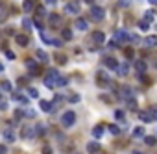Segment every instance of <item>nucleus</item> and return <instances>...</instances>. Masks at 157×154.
Listing matches in <instances>:
<instances>
[{"instance_id": "obj_1", "label": "nucleus", "mask_w": 157, "mask_h": 154, "mask_svg": "<svg viewBox=\"0 0 157 154\" xmlns=\"http://www.w3.org/2000/svg\"><path fill=\"white\" fill-rule=\"evenodd\" d=\"M57 78H59V71H56V69H50L46 74H44V85L46 87H54L56 84H57Z\"/></svg>"}, {"instance_id": "obj_2", "label": "nucleus", "mask_w": 157, "mask_h": 154, "mask_svg": "<svg viewBox=\"0 0 157 154\" xmlns=\"http://www.w3.org/2000/svg\"><path fill=\"white\" fill-rule=\"evenodd\" d=\"M61 123H63V126H72L76 123V113L74 112H65L61 115Z\"/></svg>"}, {"instance_id": "obj_3", "label": "nucleus", "mask_w": 157, "mask_h": 154, "mask_svg": "<svg viewBox=\"0 0 157 154\" xmlns=\"http://www.w3.org/2000/svg\"><path fill=\"white\" fill-rule=\"evenodd\" d=\"M89 13H91V17H93L94 20H102V19L105 17V9H104V8H98V6H93L91 9H89Z\"/></svg>"}, {"instance_id": "obj_4", "label": "nucleus", "mask_w": 157, "mask_h": 154, "mask_svg": "<svg viewBox=\"0 0 157 154\" xmlns=\"http://www.w3.org/2000/svg\"><path fill=\"white\" fill-rule=\"evenodd\" d=\"M20 136H22V139H32V138L37 136V128H33V126H24Z\"/></svg>"}, {"instance_id": "obj_5", "label": "nucleus", "mask_w": 157, "mask_h": 154, "mask_svg": "<svg viewBox=\"0 0 157 154\" xmlns=\"http://www.w3.org/2000/svg\"><path fill=\"white\" fill-rule=\"evenodd\" d=\"M124 41H129L128 32H126V30H118V32H115V43H117V45H122Z\"/></svg>"}, {"instance_id": "obj_6", "label": "nucleus", "mask_w": 157, "mask_h": 154, "mask_svg": "<svg viewBox=\"0 0 157 154\" xmlns=\"http://www.w3.org/2000/svg\"><path fill=\"white\" fill-rule=\"evenodd\" d=\"M104 65H105L107 69H113V71H118V67H120L118 61H117L115 58H111V56H107V58L104 59Z\"/></svg>"}, {"instance_id": "obj_7", "label": "nucleus", "mask_w": 157, "mask_h": 154, "mask_svg": "<svg viewBox=\"0 0 157 154\" xmlns=\"http://www.w3.org/2000/svg\"><path fill=\"white\" fill-rule=\"evenodd\" d=\"M2 139H4L6 143H13V141H15V132H13L11 128H4V132H2Z\"/></svg>"}, {"instance_id": "obj_8", "label": "nucleus", "mask_w": 157, "mask_h": 154, "mask_svg": "<svg viewBox=\"0 0 157 154\" xmlns=\"http://www.w3.org/2000/svg\"><path fill=\"white\" fill-rule=\"evenodd\" d=\"M96 80H98V85H100V87H107V85L111 84V80L107 78V74H104L102 71L96 74Z\"/></svg>"}, {"instance_id": "obj_9", "label": "nucleus", "mask_w": 157, "mask_h": 154, "mask_svg": "<svg viewBox=\"0 0 157 154\" xmlns=\"http://www.w3.org/2000/svg\"><path fill=\"white\" fill-rule=\"evenodd\" d=\"M118 97H120V100H129V98L133 97L131 87H122V89L118 91Z\"/></svg>"}, {"instance_id": "obj_10", "label": "nucleus", "mask_w": 157, "mask_h": 154, "mask_svg": "<svg viewBox=\"0 0 157 154\" xmlns=\"http://www.w3.org/2000/svg\"><path fill=\"white\" fill-rule=\"evenodd\" d=\"M91 37H93V41H94V43H98V45H104V43H105V34H104V32H100V30H98V32H93V35H91Z\"/></svg>"}, {"instance_id": "obj_11", "label": "nucleus", "mask_w": 157, "mask_h": 154, "mask_svg": "<svg viewBox=\"0 0 157 154\" xmlns=\"http://www.w3.org/2000/svg\"><path fill=\"white\" fill-rule=\"evenodd\" d=\"M100 143L98 141H91V143H87V152L89 154H96V152H100Z\"/></svg>"}, {"instance_id": "obj_12", "label": "nucleus", "mask_w": 157, "mask_h": 154, "mask_svg": "<svg viewBox=\"0 0 157 154\" xmlns=\"http://www.w3.org/2000/svg\"><path fill=\"white\" fill-rule=\"evenodd\" d=\"M142 45H144V47H148V48L157 47V35H148V37L142 41Z\"/></svg>"}, {"instance_id": "obj_13", "label": "nucleus", "mask_w": 157, "mask_h": 154, "mask_svg": "<svg viewBox=\"0 0 157 154\" xmlns=\"http://www.w3.org/2000/svg\"><path fill=\"white\" fill-rule=\"evenodd\" d=\"M139 119L142 123H152L153 121V115H152V112H139Z\"/></svg>"}, {"instance_id": "obj_14", "label": "nucleus", "mask_w": 157, "mask_h": 154, "mask_svg": "<svg viewBox=\"0 0 157 154\" xmlns=\"http://www.w3.org/2000/svg\"><path fill=\"white\" fill-rule=\"evenodd\" d=\"M65 11L69 13V15H76V13L80 11V6H78V4H72V2H70V4H67V6H65Z\"/></svg>"}, {"instance_id": "obj_15", "label": "nucleus", "mask_w": 157, "mask_h": 154, "mask_svg": "<svg viewBox=\"0 0 157 154\" xmlns=\"http://www.w3.org/2000/svg\"><path fill=\"white\" fill-rule=\"evenodd\" d=\"M26 65H28V69L32 71V74H39V67H37V63H35L33 59H28Z\"/></svg>"}, {"instance_id": "obj_16", "label": "nucleus", "mask_w": 157, "mask_h": 154, "mask_svg": "<svg viewBox=\"0 0 157 154\" xmlns=\"http://www.w3.org/2000/svg\"><path fill=\"white\" fill-rule=\"evenodd\" d=\"M13 98H15L17 102H20V104H26V102H28V98L22 95V93H19V91H13Z\"/></svg>"}, {"instance_id": "obj_17", "label": "nucleus", "mask_w": 157, "mask_h": 154, "mask_svg": "<svg viewBox=\"0 0 157 154\" xmlns=\"http://www.w3.org/2000/svg\"><path fill=\"white\" fill-rule=\"evenodd\" d=\"M33 8H35L33 0H24V4H22V9L24 11H33Z\"/></svg>"}, {"instance_id": "obj_18", "label": "nucleus", "mask_w": 157, "mask_h": 154, "mask_svg": "<svg viewBox=\"0 0 157 154\" xmlns=\"http://www.w3.org/2000/svg\"><path fill=\"white\" fill-rule=\"evenodd\" d=\"M87 26H89V24H87L85 19H78V20H76V28H78V30L83 32V30H87Z\"/></svg>"}, {"instance_id": "obj_19", "label": "nucleus", "mask_w": 157, "mask_h": 154, "mask_svg": "<svg viewBox=\"0 0 157 154\" xmlns=\"http://www.w3.org/2000/svg\"><path fill=\"white\" fill-rule=\"evenodd\" d=\"M15 41L19 43L20 47H26V45H28V37H26V35H22V34H20V35H17V37H15Z\"/></svg>"}, {"instance_id": "obj_20", "label": "nucleus", "mask_w": 157, "mask_h": 154, "mask_svg": "<svg viewBox=\"0 0 157 154\" xmlns=\"http://www.w3.org/2000/svg\"><path fill=\"white\" fill-rule=\"evenodd\" d=\"M142 136H144V128L142 126H137L135 130L131 132V138H142Z\"/></svg>"}, {"instance_id": "obj_21", "label": "nucleus", "mask_w": 157, "mask_h": 154, "mask_svg": "<svg viewBox=\"0 0 157 154\" xmlns=\"http://www.w3.org/2000/svg\"><path fill=\"white\" fill-rule=\"evenodd\" d=\"M93 136H94V138H102V136H104V126H100V124L94 126V128H93Z\"/></svg>"}, {"instance_id": "obj_22", "label": "nucleus", "mask_w": 157, "mask_h": 154, "mask_svg": "<svg viewBox=\"0 0 157 154\" xmlns=\"http://www.w3.org/2000/svg\"><path fill=\"white\" fill-rule=\"evenodd\" d=\"M52 102H48V100H41V109H43V112H50V109H52Z\"/></svg>"}, {"instance_id": "obj_23", "label": "nucleus", "mask_w": 157, "mask_h": 154, "mask_svg": "<svg viewBox=\"0 0 157 154\" xmlns=\"http://www.w3.org/2000/svg\"><path fill=\"white\" fill-rule=\"evenodd\" d=\"M135 69H137L139 73H144V71H146V63H144L142 59H139V61H135Z\"/></svg>"}, {"instance_id": "obj_24", "label": "nucleus", "mask_w": 157, "mask_h": 154, "mask_svg": "<svg viewBox=\"0 0 157 154\" xmlns=\"http://www.w3.org/2000/svg\"><path fill=\"white\" fill-rule=\"evenodd\" d=\"M144 143H146L148 147H155L157 139H155V136H146V138H144Z\"/></svg>"}, {"instance_id": "obj_25", "label": "nucleus", "mask_w": 157, "mask_h": 154, "mask_svg": "<svg viewBox=\"0 0 157 154\" xmlns=\"http://www.w3.org/2000/svg\"><path fill=\"white\" fill-rule=\"evenodd\" d=\"M48 20H50V24H52V26H57V23H59L61 19H59V15H57V13H52V15L48 17Z\"/></svg>"}, {"instance_id": "obj_26", "label": "nucleus", "mask_w": 157, "mask_h": 154, "mask_svg": "<svg viewBox=\"0 0 157 154\" xmlns=\"http://www.w3.org/2000/svg\"><path fill=\"white\" fill-rule=\"evenodd\" d=\"M61 37H63L65 41H70V39H72V32H70L69 28H65V30L61 32Z\"/></svg>"}, {"instance_id": "obj_27", "label": "nucleus", "mask_w": 157, "mask_h": 154, "mask_svg": "<svg viewBox=\"0 0 157 154\" xmlns=\"http://www.w3.org/2000/svg\"><path fill=\"white\" fill-rule=\"evenodd\" d=\"M117 73H118V76H126V74H128V63H122Z\"/></svg>"}, {"instance_id": "obj_28", "label": "nucleus", "mask_w": 157, "mask_h": 154, "mask_svg": "<svg viewBox=\"0 0 157 154\" xmlns=\"http://www.w3.org/2000/svg\"><path fill=\"white\" fill-rule=\"evenodd\" d=\"M37 58H39L41 61H44V63L48 61V54H46V52H43V50H37Z\"/></svg>"}, {"instance_id": "obj_29", "label": "nucleus", "mask_w": 157, "mask_h": 154, "mask_svg": "<svg viewBox=\"0 0 157 154\" xmlns=\"http://www.w3.org/2000/svg\"><path fill=\"white\" fill-rule=\"evenodd\" d=\"M128 108H129V109H137V108H139V104H137V100H135V98H133V97H131V98L128 100Z\"/></svg>"}, {"instance_id": "obj_30", "label": "nucleus", "mask_w": 157, "mask_h": 154, "mask_svg": "<svg viewBox=\"0 0 157 154\" xmlns=\"http://www.w3.org/2000/svg\"><path fill=\"white\" fill-rule=\"evenodd\" d=\"M139 28H141V30H148V28H150V20H146V19L141 20V23H139Z\"/></svg>"}, {"instance_id": "obj_31", "label": "nucleus", "mask_w": 157, "mask_h": 154, "mask_svg": "<svg viewBox=\"0 0 157 154\" xmlns=\"http://www.w3.org/2000/svg\"><path fill=\"white\" fill-rule=\"evenodd\" d=\"M2 91H4V93H8V91H11V84H9L8 80H4V82H2Z\"/></svg>"}, {"instance_id": "obj_32", "label": "nucleus", "mask_w": 157, "mask_h": 154, "mask_svg": "<svg viewBox=\"0 0 157 154\" xmlns=\"http://www.w3.org/2000/svg\"><path fill=\"white\" fill-rule=\"evenodd\" d=\"M109 132H111V134H115V136H117V134H120V128H118L117 124H111V126H109Z\"/></svg>"}, {"instance_id": "obj_33", "label": "nucleus", "mask_w": 157, "mask_h": 154, "mask_svg": "<svg viewBox=\"0 0 157 154\" xmlns=\"http://www.w3.org/2000/svg\"><path fill=\"white\" fill-rule=\"evenodd\" d=\"M32 24H33V23H32L30 19H24V20H22V26H24L26 30H32Z\"/></svg>"}, {"instance_id": "obj_34", "label": "nucleus", "mask_w": 157, "mask_h": 154, "mask_svg": "<svg viewBox=\"0 0 157 154\" xmlns=\"http://www.w3.org/2000/svg\"><path fill=\"white\" fill-rule=\"evenodd\" d=\"M35 128H37V136H41V134H44V132H46V126H44V124H37Z\"/></svg>"}, {"instance_id": "obj_35", "label": "nucleus", "mask_w": 157, "mask_h": 154, "mask_svg": "<svg viewBox=\"0 0 157 154\" xmlns=\"http://www.w3.org/2000/svg\"><path fill=\"white\" fill-rule=\"evenodd\" d=\"M30 97L32 98H39V91L35 89V87H30Z\"/></svg>"}, {"instance_id": "obj_36", "label": "nucleus", "mask_w": 157, "mask_h": 154, "mask_svg": "<svg viewBox=\"0 0 157 154\" xmlns=\"http://www.w3.org/2000/svg\"><path fill=\"white\" fill-rule=\"evenodd\" d=\"M115 119H117V121H124V112L117 109V112H115Z\"/></svg>"}, {"instance_id": "obj_37", "label": "nucleus", "mask_w": 157, "mask_h": 154, "mask_svg": "<svg viewBox=\"0 0 157 154\" xmlns=\"http://www.w3.org/2000/svg\"><path fill=\"white\" fill-rule=\"evenodd\" d=\"M24 117H28V119L35 117V109H26V112H24Z\"/></svg>"}, {"instance_id": "obj_38", "label": "nucleus", "mask_w": 157, "mask_h": 154, "mask_svg": "<svg viewBox=\"0 0 157 154\" xmlns=\"http://www.w3.org/2000/svg\"><path fill=\"white\" fill-rule=\"evenodd\" d=\"M56 59H57V63H61V65H63V63H67V58H65V56H59V54H57V56H56Z\"/></svg>"}, {"instance_id": "obj_39", "label": "nucleus", "mask_w": 157, "mask_h": 154, "mask_svg": "<svg viewBox=\"0 0 157 154\" xmlns=\"http://www.w3.org/2000/svg\"><path fill=\"white\" fill-rule=\"evenodd\" d=\"M56 85H61V87H63V85H67V78H61V76H59V78H57V84H56Z\"/></svg>"}, {"instance_id": "obj_40", "label": "nucleus", "mask_w": 157, "mask_h": 154, "mask_svg": "<svg viewBox=\"0 0 157 154\" xmlns=\"http://www.w3.org/2000/svg\"><path fill=\"white\" fill-rule=\"evenodd\" d=\"M144 19H146V20H150V23H152V20H153V13H152V11H146Z\"/></svg>"}, {"instance_id": "obj_41", "label": "nucleus", "mask_w": 157, "mask_h": 154, "mask_svg": "<svg viewBox=\"0 0 157 154\" xmlns=\"http://www.w3.org/2000/svg\"><path fill=\"white\" fill-rule=\"evenodd\" d=\"M150 112H152L153 119H157V106H152V108H150Z\"/></svg>"}, {"instance_id": "obj_42", "label": "nucleus", "mask_w": 157, "mask_h": 154, "mask_svg": "<svg viewBox=\"0 0 157 154\" xmlns=\"http://www.w3.org/2000/svg\"><path fill=\"white\" fill-rule=\"evenodd\" d=\"M6 58H8V59H15V54L9 52V50H6Z\"/></svg>"}, {"instance_id": "obj_43", "label": "nucleus", "mask_w": 157, "mask_h": 154, "mask_svg": "<svg viewBox=\"0 0 157 154\" xmlns=\"http://www.w3.org/2000/svg\"><path fill=\"white\" fill-rule=\"evenodd\" d=\"M69 100H70V102H78V100H80V95H72Z\"/></svg>"}, {"instance_id": "obj_44", "label": "nucleus", "mask_w": 157, "mask_h": 154, "mask_svg": "<svg viewBox=\"0 0 157 154\" xmlns=\"http://www.w3.org/2000/svg\"><path fill=\"white\" fill-rule=\"evenodd\" d=\"M129 41H131V43H139V37H137V35H129Z\"/></svg>"}, {"instance_id": "obj_45", "label": "nucleus", "mask_w": 157, "mask_h": 154, "mask_svg": "<svg viewBox=\"0 0 157 154\" xmlns=\"http://www.w3.org/2000/svg\"><path fill=\"white\" fill-rule=\"evenodd\" d=\"M43 154H52V149H50V147H44V149H43Z\"/></svg>"}, {"instance_id": "obj_46", "label": "nucleus", "mask_w": 157, "mask_h": 154, "mask_svg": "<svg viewBox=\"0 0 157 154\" xmlns=\"http://www.w3.org/2000/svg\"><path fill=\"white\" fill-rule=\"evenodd\" d=\"M126 56L131 58V56H133V50H131V48H126Z\"/></svg>"}, {"instance_id": "obj_47", "label": "nucleus", "mask_w": 157, "mask_h": 154, "mask_svg": "<svg viewBox=\"0 0 157 154\" xmlns=\"http://www.w3.org/2000/svg\"><path fill=\"white\" fill-rule=\"evenodd\" d=\"M0 154H8V149L2 145V147H0Z\"/></svg>"}, {"instance_id": "obj_48", "label": "nucleus", "mask_w": 157, "mask_h": 154, "mask_svg": "<svg viewBox=\"0 0 157 154\" xmlns=\"http://www.w3.org/2000/svg\"><path fill=\"white\" fill-rule=\"evenodd\" d=\"M52 45H54V47H61V41L56 39V41H52Z\"/></svg>"}, {"instance_id": "obj_49", "label": "nucleus", "mask_w": 157, "mask_h": 154, "mask_svg": "<svg viewBox=\"0 0 157 154\" xmlns=\"http://www.w3.org/2000/svg\"><path fill=\"white\" fill-rule=\"evenodd\" d=\"M44 2H46L48 6H54V4H56V0H44Z\"/></svg>"}, {"instance_id": "obj_50", "label": "nucleus", "mask_w": 157, "mask_h": 154, "mask_svg": "<svg viewBox=\"0 0 157 154\" xmlns=\"http://www.w3.org/2000/svg\"><path fill=\"white\" fill-rule=\"evenodd\" d=\"M148 2H150L152 6H157V0H148Z\"/></svg>"}, {"instance_id": "obj_51", "label": "nucleus", "mask_w": 157, "mask_h": 154, "mask_svg": "<svg viewBox=\"0 0 157 154\" xmlns=\"http://www.w3.org/2000/svg\"><path fill=\"white\" fill-rule=\"evenodd\" d=\"M133 154H142V152H139V150H133Z\"/></svg>"}, {"instance_id": "obj_52", "label": "nucleus", "mask_w": 157, "mask_h": 154, "mask_svg": "<svg viewBox=\"0 0 157 154\" xmlns=\"http://www.w3.org/2000/svg\"><path fill=\"white\" fill-rule=\"evenodd\" d=\"M85 2H93V0H85Z\"/></svg>"}]
</instances>
